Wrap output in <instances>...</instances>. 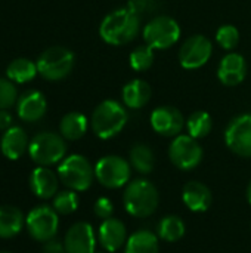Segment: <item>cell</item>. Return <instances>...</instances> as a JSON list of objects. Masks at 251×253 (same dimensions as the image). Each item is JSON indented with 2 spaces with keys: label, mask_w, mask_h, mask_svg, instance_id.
<instances>
[{
  "label": "cell",
  "mask_w": 251,
  "mask_h": 253,
  "mask_svg": "<svg viewBox=\"0 0 251 253\" xmlns=\"http://www.w3.org/2000/svg\"><path fill=\"white\" fill-rule=\"evenodd\" d=\"M139 31L141 18L127 7L109 12L99 25V36L111 46H123L133 42Z\"/></svg>",
  "instance_id": "cell-1"
},
{
  "label": "cell",
  "mask_w": 251,
  "mask_h": 253,
  "mask_svg": "<svg viewBox=\"0 0 251 253\" xmlns=\"http://www.w3.org/2000/svg\"><path fill=\"white\" fill-rule=\"evenodd\" d=\"M160 196L157 187L145 179H133L126 185L124 194H123V205L126 212L138 219L149 218L155 213L158 208Z\"/></svg>",
  "instance_id": "cell-2"
},
{
  "label": "cell",
  "mask_w": 251,
  "mask_h": 253,
  "mask_svg": "<svg viewBox=\"0 0 251 253\" xmlns=\"http://www.w3.org/2000/svg\"><path fill=\"white\" fill-rule=\"evenodd\" d=\"M127 120L129 114L120 102L105 99L95 108L90 119V126L98 138L111 139L126 127Z\"/></svg>",
  "instance_id": "cell-3"
},
{
  "label": "cell",
  "mask_w": 251,
  "mask_h": 253,
  "mask_svg": "<svg viewBox=\"0 0 251 253\" xmlns=\"http://www.w3.org/2000/svg\"><path fill=\"white\" fill-rule=\"evenodd\" d=\"M59 181L72 191H86L92 187L95 179V166L80 154L65 157L58 166Z\"/></svg>",
  "instance_id": "cell-4"
},
{
  "label": "cell",
  "mask_w": 251,
  "mask_h": 253,
  "mask_svg": "<svg viewBox=\"0 0 251 253\" xmlns=\"http://www.w3.org/2000/svg\"><path fill=\"white\" fill-rule=\"evenodd\" d=\"M28 154L38 166H52L61 163L67 154V144L62 135L53 132H41L36 135L30 145Z\"/></svg>",
  "instance_id": "cell-5"
},
{
  "label": "cell",
  "mask_w": 251,
  "mask_h": 253,
  "mask_svg": "<svg viewBox=\"0 0 251 253\" xmlns=\"http://www.w3.org/2000/svg\"><path fill=\"white\" fill-rule=\"evenodd\" d=\"M180 25L178 21L167 15L154 16L143 27V40L145 44L152 47L154 50H166L175 46L180 39Z\"/></svg>",
  "instance_id": "cell-6"
},
{
  "label": "cell",
  "mask_w": 251,
  "mask_h": 253,
  "mask_svg": "<svg viewBox=\"0 0 251 253\" xmlns=\"http://www.w3.org/2000/svg\"><path fill=\"white\" fill-rule=\"evenodd\" d=\"M132 166L129 160L109 154L101 157L95 165V178L96 181L109 190H117L130 182Z\"/></svg>",
  "instance_id": "cell-7"
},
{
  "label": "cell",
  "mask_w": 251,
  "mask_h": 253,
  "mask_svg": "<svg viewBox=\"0 0 251 253\" xmlns=\"http://www.w3.org/2000/svg\"><path fill=\"white\" fill-rule=\"evenodd\" d=\"M74 67V53L62 46L46 49L37 59V71L46 80H62Z\"/></svg>",
  "instance_id": "cell-8"
},
{
  "label": "cell",
  "mask_w": 251,
  "mask_h": 253,
  "mask_svg": "<svg viewBox=\"0 0 251 253\" xmlns=\"http://www.w3.org/2000/svg\"><path fill=\"white\" fill-rule=\"evenodd\" d=\"M25 227L36 242L46 243L55 239L59 228V218L53 208L46 205L37 206L27 215Z\"/></svg>",
  "instance_id": "cell-9"
},
{
  "label": "cell",
  "mask_w": 251,
  "mask_h": 253,
  "mask_svg": "<svg viewBox=\"0 0 251 253\" xmlns=\"http://www.w3.org/2000/svg\"><path fill=\"white\" fill-rule=\"evenodd\" d=\"M203 148L198 139L191 135H178L169 147L170 162L180 170H192L203 160Z\"/></svg>",
  "instance_id": "cell-10"
},
{
  "label": "cell",
  "mask_w": 251,
  "mask_h": 253,
  "mask_svg": "<svg viewBox=\"0 0 251 253\" xmlns=\"http://www.w3.org/2000/svg\"><path fill=\"white\" fill-rule=\"evenodd\" d=\"M213 55V43L203 34L188 37L179 49V62L186 70H198L204 67Z\"/></svg>",
  "instance_id": "cell-11"
},
{
  "label": "cell",
  "mask_w": 251,
  "mask_h": 253,
  "mask_svg": "<svg viewBox=\"0 0 251 253\" xmlns=\"http://www.w3.org/2000/svg\"><path fill=\"white\" fill-rule=\"evenodd\" d=\"M225 144L234 154L251 159V114H240L228 123Z\"/></svg>",
  "instance_id": "cell-12"
},
{
  "label": "cell",
  "mask_w": 251,
  "mask_h": 253,
  "mask_svg": "<svg viewBox=\"0 0 251 253\" xmlns=\"http://www.w3.org/2000/svg\"><path fill=\"white\" fill-rule=\"evenodd\" d=\"M185 119L182 113L172 105H161L151 113L149 123L155 133L167 138H175L180 135L185 127Z\"/></svg>",
  "instance_id": "cell-13"
},
{
  "label": "cell",
  "mask_w": 251,
  "mask_h": 253,
  "mask_svg": "<svg viewBox=\"0 0 251 253\" xmlns=\"http://www.w3.org/2000/svg\"><path fill=\"white\" fill-rule=\"evenodd\" d=\"M64 246L67 253H95L96 237L89 222H77L65 234Z\"/></svg>",
  "instance_id": "cell-14"
},
{
  "label": "cell",
  "mask_w": 251,
  "mask_h": 253,
  "mask_svg": "<svg viewBox=\"0 0 251 253\" xmlns=\"http://www.w3.org/2000/svg\"><path fill=\"white\" fill-rule=\"evenodd\" d=\"M247 77V61L241 53H226L217 67V79L222 84L234 87L241 84Z\"/></svg>",
  "instance_id": "cell-15"
},
{
  "label": "cell",
  "mask_w": 251,
  "mask_h": 253,
  "mask_svg": "<svg viewBox=\"0 0 251 253\" xmlns=\"http://www.w3.org/2000/svg\"><path fill=\"white\" fill-rule=\"evenodd\" d=\"M127 230L126 225L117 219V218H109L102 221L98 230V240L101 246L108 253H114L120 251L126 242H127Z\"/></svg>",
  "instance_id": "cell-16"
},
{
  "label": "cell",
  "mask_w": 251,
  "mask_h": 253,
  "mask_svg": "<svg viewBox=\"0 0 251 253\" xmlns=\"http://www.w3.org/2000/svg\"><path fill=\"white\" fill-rule=\"evenodd\" d=\"M183 205L195 213L207 212L213 203V194L210 188L200 181H189L182 190Z\"/></svg>",
  "instance_id": "cell-17"
},
{
  "label": "cell",
  "mask_w": 251,
  "mask_h": 253,
  "mask_svg": "<svg viewBox=\"0 0 251 253\" xmlns=\"http://www.w3.org/2000/svg\"><path fill=\"white\" fill-rule=\"evenodd\" d=\"M47 110L46 98L38 90H27L22 93L16 102V113L24 122H37L40 120Z\"/></svg>",
  "instance_id": "cell-18"
},
{
  "label": "cell",
  "mask_w": 251,
  "mask_h": 253,
  "mask_svg": "<svg viewBox=\"0 0 251 253\" xmlns=\"http://www.w3.org/2000/svg\"><path fill=\"white\" fill-rule=\"evenodd\" d=\"M59 176L47 166H38L31 172L30 188L38 199H52L58 193Z\"/></svg>",
  "instance_id": "cell-19"
},
{
  "label": "cell",
  "mask_w": 251,
  "mask_h": 253,
  "mask_svg": "<svg viewBox=\"0 0 251 253\" xmlns=\"http://www.w3.org/2000/svg\"><path fill=\"white\" fill-rule=\"evenodd\" d=\"M151 95H152V89H151L149 83L145 80H141V79L130 80L129 83L124 84V87L121 90L123 104L132 110H139V108L145 107L149 102Z\"/></svg>",
  "instance_id": "cell-20"
},
{
  "label": "cell",
  "mask_w": 251,
  "mask_h": 253,
  "mask_svg": "<svg viewBox=\"0 0 251 253\" xmlns=\"http://www.w3.org/2000/svg\"><path fill=\"white\" fill-rule=\"evenodd\" d=\"M28 145L30 142L27 133L18 126H12L7 130H4L0 141L1 153L9 160H18L25 153V150H28Z\"/></svg>",
  "instance_id": "cell-21"
},
{
  "label": "cell",
  "mask_w": 251,
  "mask_h": 253,
  "mask_svg": "<svg viewBox=\"0 0 251 253\" xmlns=\"http://www.w3.org/2000/svg\"><path fill=\"white\" fill-rule=\"evenodd\" d=\"M25 225L22 212L15 206H0V239L18 236Z\"/></svg>",
  "instance_id": "cell-22"
},
{
  "label": "cell",
  "mask_w": 251,
  "mask_h": 253,
  "mask_svg": "<svg viewBox=\"0 0 251 253\" xmlns=\"http://www.w3.org/2000/svg\"><path fill=\"white\" fill-rule=\"evenodd\" d=\"M160 252V243L158 236L149 230H138L133 233L126 245L124 253H158Z\"/></svg>",
  "instance_id": "cell-23"
},
{
  "label": "cell",
  "mask_w": 251,
  "mask_h": 253,
  "mask_svg": "<svg viewBox=\"0 0 251 253\" xmlns=\"http://www.w3.org/2000/svg\"><path fill=\"white\" fill-rule=\"evenodd\" d=\"M87 127H89L87 117L77 111L65 114L59 123L61 135L67 141H77L83 138L87 132Z\"/></svg>",
  "instance_id": "cell-24"
},
{
  "label": "cell",
  "mask_w": 251,
  "mask_h": 253,
  "mask_svg": "<svg viewBox=\"0 0 251 253\" xmlns=\"http://www.w3.org/2000/svg\"><path fill=\"white\" fill-rule=\"evenodd\" d=\"M129 163L136 172L149 175L155 168V156L152 148L142 142L135 144L129 151Z\"/></svg>",
  "instance_id": "cell-25"
},
{
  "label": "cell",
  "mask_w": 251,
  "mask_h": 253,
  "mask_svg": "<svg viewBox=\"0 0 251 253\" xmlns=\"http://www.w3.org/2000/svg\"><path fill=\"white\" fill-rule=\"evenodd\" d=\"M186 233V225L178 215H167L157 224V236L163 242L175 243L179 242Z\"/></svg>",
  "instance_id": "cell-26"
},
{
  "label": "cell",
  "mask_w": 251,
  "mask_h": 253,
  "mask_svg": "<svg viewBox=\"0 0 251 253\" xmlns=\"http://www.w3.org/2000/svg\"><path fill=\"white\" fill-rule=\"evenodd\" d=\"M37 73V64L31 62L27 58H16L6 68L7 79L15 83H27L33 80Z\"/></svg>",
  "instance_id": "cell-27"
},
{
  "label": "cell",
  "mask_w": 251,
  "mask_h": 253,
  "mask_svg": "<svg viewBox=\"0 0 251 253\" xmlns=\"http://www.w3.org/2000/svg\"><path fill=\"white\" fill-rule=\"evenodd\" d=\"M185 127L188 130V135H191L195 139L206 138L212 129H213V119L207 111H194L185 122Z\"/></svg>",
  "instance_id": "cell-28"
},
{
  "label": "cell",
  "mask_w": 251,
  "mask_h": 253,
  "mask_svg": "<svg viewBox=\"0 0 251 253\" xmlns=\"http://www.w3.org/2000/svg\"><path fill=\"white\" fill-rule=\"evenodd\" d=\"M129 64L138 73L149 70L154 64V49L148 44H141L135 47L129 55Z\"/></svg>",
  "instance_id": "cell-29"
},
{
  "label": "cell",
  "mask_w": 251,
  "mask_h": 253,
  "mask_svg": "<svg viewBox=\"0 0 251 253\" xmlns=\"http://www.w3.org/2000/svg\"><path fill=\"white\" fill-rule=\"evenodd\" d=\"M78 203L80 200H78L77 191L65 190V191L56 193V196L53 197L52 208L56 211L58 215H71L77 211Z\"/></svg>",
  "instance_id": "cell-30"
},
{
  "label": "cell",
  "mask_w": 251,
  "mask_h": 253,
  "mask_svg": "<svg viewBox=\"0 0 251 253\" xmlns=\"http://www.w3.org/2000/svg\"><path fill=\"white\" fill-rule=\"evenodd\" d=\"M216 43L225 50H234L240 43V31L232 24H223L216 31Z\"/></svg>",
  "instance_id": "cell-31"
},
{
  "label": "cell",
  "mask_w": 251,
  "mask_h": 253,
  "mask_svg": "<svg viewBox=\"0 0 251 253\" xmlns=\"http://www.w3.org/2000/svg\"><path fill=\"white\" fill-rule=\"evenodd\" d=\"M15 102H18V92L15 84L10 80L0 79V110H7Z\"/></svg>",
  "instance_id": "cell-32"
},
{
  "label": "cell",
  "mask_w": 251,
  "mask_h": 253,
  "mask_svg": "<svg viewBox=\"0 0 251 253\" xmlns=\"http://www.w3.org/2000/svg\"><path fill=\"white\" fill-rule=\"evenodd\" d=\"M126 7L142 18L143 15H149L157 9V0H129Z\"/></svg>",
  "instance_id": "cell-33"
},
{
  "label": "cell",
  "mask_w": 251,
  "mask_h": 253,
  "mask_svg": "<svg viewBox=\"0 0 251 253\" xmlns=\"http://www.w3.org/2000/svg\"><path fill=\"white\" fill-rule=\"evenodd\" d=\"M93 212L102 221L109 219V218H112V213H114V205H112V202L108 197H99L95 202Z\"/></svg>",
  "instance_id": "cell-34"
},
{
  "label": "cell",
  "mask_w": 251,
  "mask_h": 253,
  "mask_svg": "<svg viewBox=\"0 0 251 253\" xmlns=\"http://www.w3.org/2000/svg\"><path fill=\"white\" fill-rule=\"evenodd\" d=\"M41 253H67V251H65L64 243H61L58 240H50V242L44 243Z\"/></svg>",
  "instance_id": "cell-35"
},
{
  "label": "cell",
  "mask_w": 251,
  "mask_h": 253,
  "mask_svg": "<svg viewBox=\"0 0 251 253\" xmlns=\"http://www.w3.org/2000/svg\"><path fill=\"white\" fill-rule=\"evenodd\" d=\"M12 127V116L6 110H0V130H7Z\"/></svg>",
  "instance_id": "cell-36"
},
{
  "label": "cell",
  "mask_w": 251,
  "mask_h": 253,
  "mask_svg": "<svg viewBox=\"0 0 251 253\" xmlns=\"http://www.w3.org/2000/svg\"><path fill=\"white\" fill-rule=\"evenodd\" d=\"M247 200H249V203L251 205V181L250 184H249V187H247Z\"/></svg>",
  "instance_id": "cell-37"
},
{
  "label": "cell",
  "mask_w": 251,
  "mask_h": 253,
  "mask_svg": "<svg viewBox=\"0 0 251 253\" xmlns=\"http://www.w3.org/2000/svg\"><path fill=\"white\" fill-rule=\"evenodd\" d=\"M95 253H105V252H95Z\"/></svg>",
  "instance_id": "cell-38"
},
{
  "label": "cell",
  "mask_w": 251,
  "mask_h": 253,
  "mask_svg": "<svg viewBox=\"0 0 251 253\" xmlns=\"http://www.w3.org/2000/svg\"><path fill=\"white\" fill-rule=\"evenodd\" d=\"M0 253H10V252H0Z\"/></svg>",
  "instance_id": "cell-39"
},
{
  "label": "cell",
  "mask_w": 251,
  "mask_h": 253,
  "mask_svg": "<svg viewBox=\"0 0 251 253\" xmlns=\"http://www.w3.org/2000/svg\"><path fill=\"white\" fill-rule=\"evenodd\" d=\"M250 228H251V224H250Z\"/></svg>",
  "instance_id": "cell-40"
}]
</instances>
